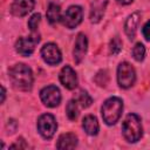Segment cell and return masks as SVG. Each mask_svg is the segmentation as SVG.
Here are the masks:
<instances>
[{"label":"cell","instance_id":"6da1fadb","mask_svg":"<svg viewBox=\"0 0 150 150\" xmlns=\"http://www.w3.org/2000/svg\"><path fill=\"white\" fill-rule=\"evenodd\" d=\"M9 79L13 86L20 90H30L33 87V71L25 63H16L8 70Z\"/></svg>","mask_w":150,"mask_h":150},{"label":"cell","instance_id":"7a4b0ae2","mask_svg":"<svg viewBox=\"0 0 150 150\" xmlns=\"http://www.w3.org/2000/svg\"><path fill=\"white\" fill-rule=\"evenodd\" d=\"M122 134L129 143H136L143 135L142 122L138 115L131 112L128 114L122 123Z\"/></svg>","mask_w":150,"mask_h":150},{"label":"cell","instance_id":"3957f363","mask_svg":"<svg viewBox=\"0 0 150 150\" xmlns=\"http://www.w3.org/2000/svg\"><path fill=\"white\" fill-rule=\"evenodd\" d=\"M123 111V102L118 97H109L108 100L104 101L102 108H101V114L102 118L108 125L115 124Z\"/></svg>","mask_w":150,"mask_h":150},{"label":"cell","instance_id":"277c9868","mask_svg":"<svg viewBox=\"0 0 150 150\" xmlns=\"http://www.w3.org/2000/svg\"><path fill=\"white\" fill-rule=\"evenodd\" d=\"M136 81V71L128 62H121L117 67V83L121 88L128 89L134 86Z\"/></svg>","mask_w":150,"mask_h":150},{"label":"cell","instance_id":"5b68a950","mask_svg":"<svg viewBox=\"0 0 150 150\" xmlns=\"http://www.w3.org/2000/svg\"><path fill=\"white\" fill-rule=\"evenodd\" d=\"M36 127H38L39 134L43 138L50 139L57 129V123H56L55 117L52 114H43L38 118Z\"/></svg>","mask_w":150,"mask_h":150},{"label":"cell","instance_id":"8992f818","mask_svg":"<svg viewBox=\"0 0 150 150\" xmlns=\"http://www.w3.org/2000/svg\"><path fill=\"white\" fill-rule=\"evenodd\" d=\"M39 42H40V36L38 34H32L29 36H21L15 42V50L22 56H29L35 50V47Z\"/></svg>","mask_w":150,"mask_h":150},{"label":"cell","instance_id":"52a82bcc","mask_svg":"<svg viewBox=\"0 0 150 150\" xmlns=\"http://www.w3.org/2000/svg\"><path fill=\"white\" fill-rule=\"evenodd\" d=\"M40 98L42 103L49 108H55L61 102V93L56 86H47L41 89Z\"/></svg>","mask_w":150,"mask_h":150},{"label":"cell","instance_id":"ba28073f","mask_svg":"<svg viewBox=\"0 0 150 150\" xmlns=\"http://www.w3.org/2000/svg\"><path fill=\"white\" fill-rule=\"evenodd\" d=\"M82 18H83L82 8L80 6H70L62 16V23L67 28L73 29L82 22Z\"/></svg>","mask_w":150,"mask_h":150},{"label":"cell","instance_id":"9c48e42d","mask_svg":"<svg viewBox=\"0 0 150 150\" xmlns=\"http://www.w3.org/2000/svg\"><path fill=\"white\" fill-rule=\"evenodd\" d=\"M41 56H42L43 61L48 64H57L62 60V55H61L59 47L52 42L46 43L41 48Z\"/></svg>","mask_w":150,"mask_h":150},{"label":"cell","instance_id":"30bf717a","mask_svg":"<svg viewBox=\"0 0 150 150\" xmlns=\"http://www.w3.org/2000/svg\"><path fill=\"white\" fill-rule=\"evenodd\" d=\"M59 77H60L61 84L64 88H67L69 90H73L77 87V75L70 66H64L61 69Z\"/></svg>","mask_w":150,"mask_h":150},{"label":"cell","instance_id":"8fae6325","mask_svg":"<svg viewBox=\"0 0 150 150\" xmlns=\"http://www.w3.org/2000/svg\"><path fill=\"white\" fill-rule=\"evenodd\" d=\"M88 48V40L87 36L83 33H79L75 40L74 50H73V57L75 63H81V61L84 59V55L87 53Z\"/></svg>","mask_w":150,"mask_h":150},{"label":"cell","instance_id":"7c38bea8","mask_svg":"<svg viewBox=\"0 0 150 150\" xmlns=\"http://www.w3.org/2000/svg\"><path fill=\"white\" fill-rule=\"evenodd\" d=\"M34 6V0H14L11 6V12L15 16H25L33 11Z\"/></svg>","mask_w":150,"mask_h":150},{"label":"cell","instance_id":"4fadbf2b","mask_svg":"<svg viewBox=\"0 0 150 150\" xmlns=\"http://www.w3.org/2000/svg\"><path fill=\"white\" fill-rule=\"evenodd\" d=\"M108 5V0H93L90 6V15L89 19L93 23H97L104 15L105 8Z\"/></svg>","mask_w":150,"mask_h":150},{"label":"cell","instance_id":"5bb4252c","mask_svg":"<svg viewBox=\"0 0 150 150\" xmlns=\"http://www.w3.org/2000/svg\"><path fill=\"white\" fill-rule=\"evenodd\" d=\"M139 19H141V13L139 12H135L131 15L128 16L125 25H124V30L125 34L128 35L129 39H134L136 35V30H137V26L139 23Z\"/></svg>","mask_w":150,"mask_h":150},{"label":"cell","instance_id":"9a60e30c","mask_svg":"<svg viewBox=\"0 0 150 150\" xmlns=\"http://www.w3.org/2000/svg\"><path fill=\"white\" fill-rule=\"evenodd\" d=\"M76 145H77V137L71 132L62 134L56 143L57 149H74Z\"/></svg>","mask_w":150,"mask_h":150},{"label":"cell","instance_id":"2e32d148","mask_svg":"<svg viewBox=\"0 0 150 150\" xmlns=\"http://www.w3.org/2000/svg\"><path fill=\"white\" fill-rule=\"evenodd\" d=\"M82 127L84 129V131L90 135V136H95L97 135L98 132V129H100V125H98V121L95 116L93 115H87L83 121H82Z\"/></svg>","mask_w":150,"mask_h":150},{"label":"cell","instance_id":"e0dca14e","mask_svg":"<svg viewBox=\"0 0 150 150\" xmlns=\"http://www.w3.org/2000/svg\"><path fill=\"white\" fill-rule=\"evenodd\" d=\"M46 15H47V20L49 21V23H56L60 19H62L60 6L56 4H49Z\"/></svg>","mask_w":150,"mask_h":150},{"label":"cell","instance_id":"ac0fdd59","mask_svg":"<svg viewBox=\"0 0 150 150\" xmlns=\"http://www.w3.org/2000/svg\"><path fill=\"white\" fill-rule=\"evenodd\" d=\"M79 102L76 100H70L68 103H67V107H66V114L68 116L69 120L74 121L79 116Z\"/></svg>","mask_w":150,"mask_h":150},{"label":"cell","instance_id":"d6986e66","mask_svg":"<svg viewBox=\"0 0 150 150\" xmlns=\"http://www.w3.org/2000/svg\"><path fill=\"white\" fill-rule=\"evenodd\" d=\"M131 53H132V56H134V59L136 61H138V62L143 61L144 60V56H145V47H144V45L141 43V42H137L134 46Z\"/></svg>","mask_w":150,"mask_h":150},{"label":"cell","instance_id":"ffe728a7","mask_svg":"<svg viewBox=\"0 0 150 150\" xmlns=\"http://www.w3.org/2000/svg\"><path fill=\"white\" fill-rule=\"evenodd\" d=\"M76 101L79 102V104H80L82 108H88V107L91 104L93 98L90 97V95H89L87 91L81 90L80 94H79V96H77V98H76Z\"/></svg>","mask_w":150,"mask_h":150},{"label":"cell","instance_id":"44dd1931","mask_svg":"<svg viewBox=\"0 0 150 150\" xmlns=\"http://www.w3.org/2000/svg\"><path fill=\"white\" fill-rule=\"evenodd\" d=\"M122 49V41L118 36H115L111 39L110 43H109V50H110V54L112 55H117Z\"/></svg>","mask_w":150,"mask_h":150},{"label":"cell","instance_id":"7402d4cb","mask_svg":"<svg viewBox=\"0 0 150 150\" xmlns=\"http://www.w3.org/2000/svg\"><path fill=\"white\" fill-rule=\"evenodd\" d=\"M40 20H41V15H40L39 13L33 14V15L29 18V20H28V28H29L32 32H35L36 28H38V26H39V23H40Z\"/></svg>","mask_w":150,"mask_h":150},{"label":"cell","instance_id":"603a6c76","mask_svg":"<svg viewBox=\"0 0 150 150\" xmlns=\"http://www.w3.org/2000/svg\"><path fill=\"white\" fill-rule=\"evenodd\" d=\"M142 33H143V36L145 38V40L146 41H150V20L148 22H145V25L143 26Z\"/></svg>","mask_w":150,"mask_h":150},{"label":"cell","instance_id":"cb8c5ba5","mask_svg":"<svg viewBox=\"0 0 150 150\" xmlns=\"http://www.w3.org/2000/svg\"><path fill=\"white\" fill-rule=\"evenodd\" d=\"M11 148H27V144H26V142H25V139L22 138V137H20L18 141H16V143L15 144H13V145H11Z\"/></svg>","mask_w":150,"mask_h":150},{"label":"cell","instance_id":"d4e9b609","mask_svg":"<svg viewBox=\"0 0 150 150\" xmlns=\"http://www.w3.org/2000/svg\"><path fill=\"white\" fill-rule=\"evenodd\" d=\"M120 5H129V4H131L134 0H116Z\"/></svg>","mask_w":150,"mask_h":150},{"label":"cell","instance_id":"484cf974","mask_svg":"<svg viewBox=\"0 0 150 150\" xmlns=\"http://www.w3.org/2000/svg\"><path fill=\"white\" fill-rule=\"evenodd\" d=\"M5 96H6V90H5L4 86H1V103H4V101H5Z\"/></svg>","mask_w":150,"mask_h":150}]
</instances>
